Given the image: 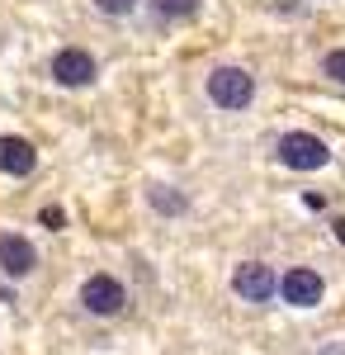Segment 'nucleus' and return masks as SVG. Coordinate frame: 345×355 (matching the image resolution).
Instances as JSON below:
<instances>
[{"label": "nucleus", "mask_w": 345, "mask_h": 355, "mask_svg": "<svg viewBox=\"0 0 345 355\" xmlns=\"http://www.w3.org/2000/svg\"><path fill=\"white\" fill-rule=\"evenodd\" d=\"M209 100L227 114L246 110V105L256 100V76H251L246 67H218L209 76Z\"/></svg>", "instance_id": "obj_1"}, {"label": "nucleus", "mask_w": 345, "mask_h": 355, "mask_svg": "<svg viewBox=\"0 0 345 355\" xmlns=\"http://www.w3.org/2000/svg\"><path fill=\"white\" fill-rule=\"evenodd\" d=\"M80 308L90 313V318H118L123 308H128V289L114 279V275H90L85 284H80Z\"/></svg>", "instance_id": "obj_2"}, {"label": "nucleus", "mask_w": 345, "mask_h": 355, "mask_svg": "<svg viewBox=\"0 0 345 355\" xmlns=\"http://www.w3.org/2000/svg\"><path fill=\"white\" fill-rule=\"evenodd\" d=\"M279 162L289 171H321L331 162V147L317 133H284L279 137Z\"/></svg>", "instance_id": "obj_3"}, {"label": "nucleus", "mask_w": 345, "mask_h": 355, "mask_svg": "<svg viewBox=\"0 0 345 355\" xmlns=\"http://www.w3.org/2000/svg\"><path fill=\"white\" fill-rule=\"evenodd\" d=\"M95 76H100V62L85 48H62L53 57V81L62 90H85V85H95Z\"/></svg>", "instance_id": "obj_4"}, {"label": "nucleus", "mask_w": 345, "mask_h": 355, "mask_svg": "<svg viewBox=\"0 0 345 355\" xmlns=\"http://www.w3.org/2000/svg\"><path fill=\"white\" fill-rule=\"evenodd\" d=\"M232 289H237L246 303H269L279 294V275L269 270L265 261H241L237 275H232Z\"/></svg>", "instance_id": "obj_5"}, {"label": "nucleus", "mask_w": 345, "mask_h": 355, "mask_svg": "<svg viewBox=\"0 0 345 355\" xmlns=\"http://www.w3.org/2000/svg\"><path fill=\"white\" fill-rule=\"evenodd\" d=\"M279 294H284V303H293V308H317L321 294H326V284H321L317 270H308V266H293L284 279H279Z\"/></svg>", "instance_id": "obj_6"}, {"label": "nucleus", "mask_w": 345, "mask_h": 355, "mask_svg": "<svg viewBox=\"0 0 345 355\" xmlns=\"http://www.w3.org/2000/svg\"><path fill=\"white\" fill-rule=\"evenodd\" d=\"M0 270L10 275V279H28V275L38 270V251H33V242L19 237V232H5V237H0Z\"/></svg>", "instance_id": "obj_7"}, {"label": "nucleus", "mask_w": 345, "mask_h": 355, "mask_svg": "<svg viewBox=\"0 0 345 355\" xmlns=\"http://www.w3.org/2000/svg\"><path fill=\"white\" fill-rule=\"evenodd\" d=\"M38 171V152L33 142L19 133H5L0 137V175H33Z\"/></svg>", "instance_id": "obj_8"}, {"label": "nucleus", "mask_w": 345, "mask_h": 355, "mask_svg": "<svg viewBox=\"0 0 345 355\" xmlns=\"http://www.w3.org/2000/svg\"><path fill=\"white\" fill-rule=\"evenodd\" d=\"M147 204H152L157 214H170V218L189 209V199H185L180 190H175V185H152V190H147Z\"/></svg>", "instance_id": "obj_9"}, {"label": "nucleus", "mask_w": 345, "mask_h": 355, "mask_svg": "<svg viewBox=\"0 0 345 355\" xmlns=\"http://www.w3.org/2000/svg\"><path fill=\"white\" fill-rule=\"evenodd\" d=\"M199 5H204V0H152V10H157L161 19H194Z\"/></svg>", "instance_id": "obj_10"}, {"label": "nucleus", "mask_w": 345, "mask_h": 355, "mask_svg": "<svg viewBox=\"0 0 345 355\" xmlns=\"http://www.w3.org/2000/svg\"><path fill=\"white\" fill-rule=\"evenodd\" d=\"M321 71H326L331 81H341V85H345V48H336V53L321 57Z\"/></svg>", "instance_id": "obj_11"}, {"label": "nucleus", "mask_w": 345, "mask_h": 355, "mask_svg": "<svg viewBox=\"0 0 345 355\" xmlns=\"http://www.w3.org/2000/svg\"><path fill=\"white\" fill-rule=\"evenodd\" d=\"M95 10L100 15H114V19H123V15H133L137 0H95Z\"/></svg>", "instance_id": "obj_12"}, {"label": "nucleus", "mask_w": 345, "mask_h": 355, "mask_svg": "<svg viewBox=\"0 0 345 355\" xmlns=\"http://www.w3.org/2000/svg\"><path fill=\"white\" fill-rule=\"evenodd\" d=\"M38 218H43V227H67V214H62V209H43V214H38Z\"/></svg>", "instance_id": "obj_13"}, {"label": "nucleus", "mask_w": 345, "mask_h": 355, "mask_svg": "<svg viewBox=\"0 0 345 355\" xmlns=\"http://www.w3.org/2000/svg\"><path fill=\"white\" fill-rule=\"evenodd\" d=\"M317 355H345V341H326V346H321Z\"/></svg>", "instance_id": "obj_14"}, {"label": "nucleus", "mask_w": 345, "mask_h": 355, "mask_svg": "<svg viewBox=\"0 0 345 355\" xmlns=\"http://www.w3.org/2000/svg\"><path fill=\"white\" fill-rule=\"evenodd\" d=\"M331 232H336V242H345V218H336V223H331Z\"/></svg>", "instance_id": "obj_15"}, {"label": "nucleus", "mask_w": 345, "mask_h": 355, "mask_svg": "<svg viewBox=\"0 0 345 355\" xmlns=\"http://www.w3.org/2000/svg\"><path fill=\"white\" fill-rule=\"evenodd\" d=\"M0 303H15V294H10V289H0Z\"/></svg>", "instance_id": "obj_16"}]
</instances>
